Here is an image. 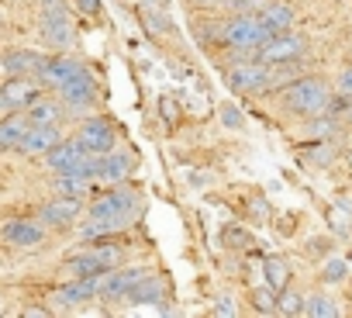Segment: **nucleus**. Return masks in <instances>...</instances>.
<instances>
[{"label":"nucleus","mask_w":352,"mask_h":318,"mask_svg":"<svg viewBox=\"0 0 352 318\" xmlns=\"http://www.w3.org/2000/svg\"><path fill=\"white\" fill-rule=\"evenodd\" d=\"M280 104L287 107V114H297V118H314V114H324L328 104H331V87L328 80L321 76H297L283 87L280 94Z\"/></svg>","instance_id":"1"},{"label":"nucleus","mask_w":352,"mask_h":318,"mask_svg":"<svg viewBox=\"0 0 352 318\" xmlns=\"http://www.w3.org/2000/svg\"><path fill=\"white\" fill-rule=\"evenodd\" d=\"M138 191L135 187H128V184H114L107 194H100L97 201H90V208H87V215H97V218H118V222H124V225H131V218H135V211H138Z\"/></svg>","instance_id":"2"},{"label":"nucleus","mask_w":352,"mask_h":318,"mask_svg":"<svg viewBox=\"0 0 352 318\" xmlns=\"http://www.w3.org/2000/svg\"><path fill=\"white\" fill-rule=\"evenodd\" d=\"M45 94L42 76L35 73H21V76H8L4 87H0V111L14 114V111H28L38 97Z\"/></svg>","instance_id":"3"},{"label":"nucleus","mask_w":352,"mask_h":318,"mask_svg":"<svg viewBox=\"0 0 352 318\" xmlns=\"http://www.w3.org/2000/svg\"><path fill=\"white\" fill-rule=\"evenodd\" d=\"M273 39V32L263 25L259 14H232L228 18V32H225V49H263Z\"/></svg>","instance_id":"4"},{"label":"nucleus","mask_w":352,"mask_h":318,"mask_svg":"<svg viewBox=\"0 0 352 318\" xmlns=\"http://www.w3.org/2000/svg\"><path fill=\"white\" fill-rule=\"evenodd\" d=\"M228 87L235 90V94H245V97H252V94H263V90H270L273 87V80H270V66L263 63V59H242V63H228Z\"/></svg>","instance_id":"5"},{"label":"nucleus","mask_w":352,"mask_h":318,"mask_svg":"<svg viewBox=\"0 0 352 318\" xmlns=\"http://www.w3.org/2000/svg\"><path fill=\"white\" fill-rule=\"evenodd\" d=\"M73 138L90 152V156H104V152H114L118 149V131L107 118H83L73 131Z\"/></svg>","instance_id":"6"},{"label":"nucleus","mask_w":352,"mask_h":318,"mask_svg":"<svg viewBox=\"0 0 352 318\" xmlns=\"http://www.w3.org/2000/svg\"><path fill=\"white\" fill-rule=\"evenodd\" d=\"M307 56V39L297 35V32H280L273 35L263 49H259V59L266 66H280V63H304Z\"/></svg>","instance_id":"7"},{"label":"nucleus","mask_w":352,"mask_h":318,"mask_svg":"<svg viewBox=\"0 0 352 318\" xmlns=\"http://www.w3.org/2000/svg\"><path fill=\"white\" fill-rule=\"evenodd\" d=\"M0 239L11 249H38L49 239V225L42 222H28V218H8L0 229Z\"/></svg>","instance_id":"8"},{"label":"nucleus","mask_w":352,"mask_h":318,"mask_svg":"<svg viewBox=\"0 0 352 318\" xmlns=\"http://www.w3.org/2000/svg\"><path fill=\"white\" fill-rule=\"evenodd\" d=\"M38 35H42V42H45L49 49H56V52L69 49L73 39H76L69 11H42V28H38Z\"/></svg>","instance_id":"9"},{"label":"nucleus","mask_w":352,"mask_h":318,"mask_svg":"<svg viewBox=\"0 0 352 318\" xmlns=\"http://www.w3.org/2000/svg\"><path fill=\"white\" fill-rule=\"evenodd\" d=\"M152 270L145 266H118V270H107L104 280H100V301H124L128 290Z\"/></svg>","instance_id":"10"},{"label":"nucleus","mask_w":352,"mask_h":318,"mask_svg":"<svg viewBox=\"0 0 352 318\" xmlns=\"http://www.w3.org/2000/svg\"><path fill=\"white\" fill-rule=\"evenodd\" d=\"M87 159H90V152H87L76 138H66V142H59L56 149L45 152V167H49L52 173H76Z\"/></svg>","instance_id":"11"},{"label":"nucleus","mask_w":352,"mask_h":318,"mask_svg":"<svg viewBox=\"0 0 352 318\" xmlns=\"http://www.w3.org/2000/svg\"><path fill=\"white\" fill-rule=\"evenodd\" d=\"M56 94L63 97V104L69 107V114H80V111L97 107V83H94V76H90V73H83V76L69 80V83H66V87H59Z\"/></svg>","instance_id":"12"},{"label":"nucleus","mask_w":352,"mask_h":318,"mask_svg":"<svg viewBox=\"0 0 352 318\" xmlns=\"http://www.w3.org/2000/svg\"><path fill=\"white\" fill-rule=\"evenodd\" d=\"M80 211H83L80 198H52L49 194V201L38 208V222L49 225V229H66L80 218Z\"/></svg>","instance_id":"13"},{"label":"nucleus","mask_w":352,"mask_h":318,"mask_svg":"<svg viewBox=\"0 0 352 318\" xmlns=\"http://www.w3.org/2000/svg\"><path fill=\"white\" fill-rule=\"evenodd\" d=\"M131 173H135V159L128 156V152H104V156H97V180L100 184H107V187H114V184H124V180H131Z\"/></svg>","instance_id":"14"},{"label":"nucleus","mask_w":352,"mask_h":318,"mask_svg":"<svg viewBox=\"0 0 352 318\" xmlns=\"http://www.w3.org/2000/svg\"><path fill=\"white\" fill-rule=\"evenodd\" d=\"M83 73H87V66H83L80 59H69V56H49L38 76H42V83H45L49 90H59V87H66L69 80H76V76H83Z\"/></svg>","instance_id":"15"},{"label":"nucleus","mask_w":352,"mask_h":318,"mask_svg":"<svg viewBox=\"0 0 352 318\" xmlns=\"http://www.w3.org/2000/svg\"><path fill=\"white\" fill-rule=\"evenodd\" d=\"M59 142H63L59 125H32V131L21 138V145H18L14 152H21V156H45V152L56 149Z\"/></svg>","instance_id":"16"},{"label":"nucleus","mask_w":352,"mask_h":318,"mask_svg":"<svg viewBox=\"0 0 352 318\" xmlns=\"http://www.w3.org/2000/svg\"><path fill=\"white\" fill-rule=\"evenodd\" d=\"M66 270H69V277H100V273H107L111 266H107V259L97 253V246H87V249H80V253H73V256L66 259Z\"/></svg>","instance_id":"17"},{"label":"nucleus","mask_w":352,"mask_h":318,"mask_svg":"<svg viewBox=\"0 0 352 318\" xmlns=\"http://www.w3.org/2000/svg\"><path fill=\"white\" fill-rule=\"evenodd\" d=\"M45 59L49 56H42V52H35V49H11L8 56H4V76H21V73H42V66H45Z\"/></svg>","instance_id":"18"},{"label":"nucleus","mask_w":352,"mask_h":318,"mask_svg":"<svg viewBox=\"0 0 352 318\" xmlns=\"http://www.w3.org/2000/svg\"><path fill=\"white\" fill-rule=\"evenodd\" d=\"M25 114H28V121H32V125H63V118L69 114V107L63 104V97H59V94H56V97H45V94H42V97H38Z\"/></svg>","instance_id":"19"},{"label":"nucleus","mask_w":352,"mask_h":318,"mask_svg":"<svg viewBox=\"0 0 352 318\" xmlns=\"http://www.w3.org/2000/svg\"><path fill=\"white\" fill-rule=\"evenodd\" d=\"M259 18H263V25H266L273 35H280V32H290V28H294L297 11H294L290 4H283V0H270V4L259 11Z\"/></svg>","instance_id":"20"},{"label":"nucleus","mask_w":352,"mask_h":318,"mask_svg":"<svg viewBox=\"0 0 352 318\" xmlns=\"http://www.w3.org/2000/svg\"><path fill=\"white\" fill-rule=\"evenodd\" d=\"M28 131H32V121H28L25 111L4 114V121H0V145H4V149H18Z\"/></svg>","instance_id":"21"},{"label":"nucleus","mask_w":352,"mask_h":318,"mask_svg":"<svg viewBox=\"0 0 352 318\" xmlns=\"http://www.w3.org/2000/svg\"><path fill=\"white\" fill-rule=\"evenodd\" d=\"M121 229H128V225L118 222V218H97V215H90V218L76 229V235H80L83 242H100V239H111V235L121 232Z\"/></svg>","instance_id":"22"},{"label":"nucleus","mask_w":352,"mask_h":318,"mask_svg":"<svg viewBox=\"0 0 352 318\" xmlns=\"http://www.w3.org/2000/svg\"><path fill=\"white\" fill-rule=\"evenodd\" d=\"M49 194L52 198H87L90 194V180L80 177V173H56V180L49 184Z\"/></svg>","instance_id":"23"},{"label":"nucleus","mask_w":352,"mask_h":318,"mask_svg":"<svg viewBox=\"0 0 352 318\" xmlns=\"http://www.w3.org/2000/svg\"><path fill=\"white\" fill-rule=\"evenodd\" d=\"M124 301H128V304H159V301H162V280H159L155 273H145V277L128 290Z\"/></svg>","instance_id":"24"},{"label":"nucleus","mask_w":352,"mask_h":318,"mask_svg":"<svg viewBox=\"0 0 352 318\" xmlns=\"http://www.w3.org/2000/svg\"><path fill=\"white\" fill-rule=\"evenodd\" d=\"M263 280L280 294V290H287L290 287V270H287V263L283 259H276V256H270L266 263H263Z\"/></svg>","instance_id":"25"},{"label":"nucleus","mask_w":352,"mask_h":318,"mask_svg":"<svg viewBox=\"0 0 352 318\" xmlns=\"http://www.w3.org/2000/svg\"><path fill=\"white\" fill-rule=\"evenodd\" d=\"M307 315H311V318H338L342 308H338L335 297H328V294H314V297H307Z\"/></svg>","instance_id":"26"},{"label":"nucleus","mask_w":352,"mask_h":318,"mask_svg":"<svg viewBox=\"0 0 352 318\" xmlns=\"http://www.w3.org/2000/svg\"><path fill=\"white\" fill-rule=\"evenodd\" d=\"M252 304H256L259 315H280V294L270 284L259 287V290H252Z\"/></svg>","instance_id":"27"},{"label":"nucleus","mask_w":352,"mask_h":318,"mask_svg":"<svg viewBox=\"0 0 352 318\" xmlns=\"http://www.w3.org/2000/svg\"><path fill=\"white\" fill-rule=\"evenodd\" d=\"M280 315H307V297L304 294H297V290H280Z\"/></svg>","instance_id":"28"},{"label":"nucleus","mask_w":352,"mask_h":318,"mask_svg":"<svg viewBox=\"0 0 352 318\" xmlns=\"http://www.w3.org/2000/svg\"><path fill=\"white\" fill-rule=\"evenodd\" d=\"M321 280H328V284H338V280H345V263H342V259H331V263L321 270Z\"/></svg>","instance_id":"29"},{"label":"nucleus","mask_w":352,"mask_h":318,"mask_svg":"<svg viewBox=\"0 0 352 318\" xmlns=\"http://www.w3.org/2000/svg\"><path fill=\"white\" fill-rule=\"evenodd\" d=\"M190 11H218V8H228V0H187Z\"/></svg>","instance_id":"30"},{"label":"nucleus","mask_w":352,"mask_h":318,"mask_svg":"<svg viewBox=\"0 0 352 318\" xmlns=\"http://www.w3.org/2000/svg\"><path fill=\"white\" fill-rule=\"evenodd\" d=\"M338 94L352 97V66H345V70L338 73Z\"/></svg>","instance_id":"31"},{"label":"nucleus","mask_w":352,"mask_h":318,"mask_svg":"<svg viewBox=\"0 0 352 318\" xmlns=\"http://www.w3.org/2000/svg\"><path fill=\"white\" fill-rule=\"evenodd\" d=\"M218 315H235V301L232 297H218V308H214Z\"/></svg>","instance_id":"32"},{"label":"nucleus","mask_w":352,"mask_h":318,"mask_svg":"<svg viewBox=\"0 0 352 318\" xmlns=\"http://www.w3.org/2000/svg\"><path fill=\"white\" fill-rule=\"evenodd\" d=\"M42 11H69L66 0H42Z\"/></svg>","instance_id":"33"},{"label":"nucleus","mask_w":352,"mask_h":318,"mask_svg":"<svg viewBox=\"0 0 352 318\" xmlns=\"http://www.w3.org/2000/svg\"><path fill=\"white\" fill-rule=\"evenodd\" d=\"M221 111H225V125H232V128H239V125H242V118L235 114V107H221Z\"/></svg>","instance_id":"34"},{"label":"nucleus","mask_w":352,"mask_h":318,"mask_svg":"<svg viewBox=\"0 0 352 318\" xmlns=\"http://www.w3.org/2000/svg\"><path fill=\"white\" fill-rule=\"evenodd\" d=\"M76 4H80L87 14H97V11H100V4H97V0H76Z\"/></svg>","instance_id":"35"}]
</instances>
